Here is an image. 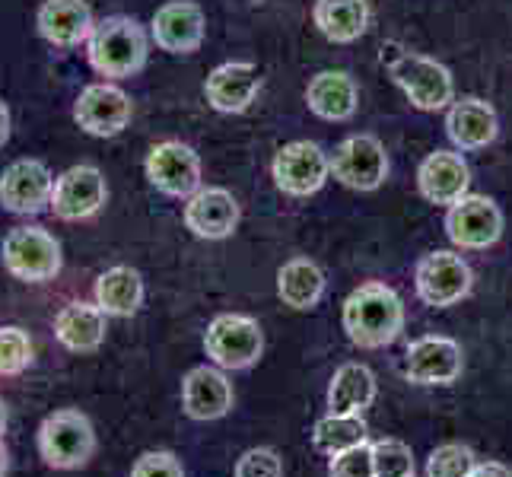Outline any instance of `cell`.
Returning <instances> with one entry per match:
<instances>
[{"instance_id": "obj_1", "label": "cell", "mask_w": 512, "mask_h": 477, "mask_svg": "<svg viewBox=\"0 0 512 477\" xmlns=\"http://www.w3.org/2000/svg\"><path fill=\"white\" fill-rule=\"evenodd\" d=\"M379 61L385 64L388 77L395 80V86L414 109L439 112L455 102V80L446 64L423 58L417 51L404 48L401 42H382Z\"/></svg>"}, {"instance_id": "obj_2", "label": "cell", "mask_w": 512, "mask_h": 477, "mask_svg": "<svg viewBox=\"0 0 512 477\" xmlns=\"http://www.w3.org/2000/svg\"><path fill=\"white\" fill-rule=\"evenodd\" d=\"M90 67L105 80H131L147 67L150 35L134 16H105L96 23L90 42H86Z\"/></svg>"}, {"instance_id": "obj_3", "label": "cell", "mask_w": 512, "mask_h": 477, "mask_svg": "<svg viewBox=\"0 0 512 477\" xmlns=\"http://www.w3.org/2000/svg\"><path fill=\"white\" fill-rule=\"evenodd\" d=\"M404 328L401 296L385 284H363L344 299V331L363 350L388 347Z\"/></svg>"}, {"instance_id": "obj_4", "label": "cell", "mask_w": 512, "mask_h": 477, "mask_svg": "<svg viewBox=\"0 0 512 477\" xmlns=\"http://www.w3.org/2000/svg\"><path fill=\"white\" fill-rule=\"evenodd\" d=\"M35 446L48 468L77 471L96 455V430L93 420L77 408H61L39 423Z\"/></svg>"}, {"instance_id": "obj_5", "label": "cell", "mask_w": 512, "mask_h": 477, "mask_svg": "<svg viewBox=\"0 0 512 477\" xmlns=\"http://www.w3.org/2000/svg\"><path fill=\"white\" fill-rule=\"evenodd\" d=\"M4 268L23 284H48L64 268L61 242L42 226H13L0 242Z\"/></svg>"}, {"instance_id": "obj_6", "label": "cell", "mask_w": 512, "mask_h": 477, "mask_svg": "<svg viewBox=\"0 0 512 477\" xmlns=\"http://www.w3.org/2000/svg\"><path fill=\"white\" fill-rule=\"evenodd\" d=\"M204 350L220 369H249L264 350L261 325L249 315L223 312L207 325Z\"/></svg>"}, {"instance_id": "obj_7", "label": "cell", "mask_w": 512, "mask_h": 477, "mask_svg": "<svg viewBox=\"0 0 512 477\" xmlns=\"http://www.w3.org/2000/svg\"><path fill=\"white\" fill-rule=\"evenodd\" d=\"M134 102L112 80H99L83 86L74 102V121L90 137H118L131 125Z\"/></svg>"}, {"instance_id": "obj_8", "label": "cell", "mask_w": 512, "mask_h": 477, "mask_svg": "<svg viewBox=\"0 0 512 477\" xmlns=\"http://www.w3.org/2000/svg\"><path fill=\"white\" fill-rule=\"evenodd\" d=\"M147 182L166 198L188 201L201 185V156L182 140H163L144 159Z\"/></svg>"}, {"instance_id": "obj_9", "label": "cell", "mask_w": 512, "mask_h": 477, "mask_svg": "<svg viewBox=\"0 0 512 477\" xmlns=\"http://www.w3.org/2000/svg\"><path fill=\"white\" fill-rule=\"evenodd\" d=\"M55 175L42 159H16L0 175V207L13 217H39L51 210Z\"/></svg>"}, {"instance_id": "obj_10", "label": "cell", "mask_w": 512, "mask_h": 477, "mask_svg": "<svg viewBox=\"0 0 512 477\" xmlns=\"http://www.w3.org/2000/svg\"><path fill=\"white\" fill-rule=\"evenodd\" d=\"M274 185L290 194V198H309V194L322 191V185L331 175V156L312 144V140H293L277 150L271 163Z\"/></svg>"}, {"instance_id": "obj_11", "label": "cell", "mask_w": 512, "mask_h": 477, "mask_svg": "<svg viewBox=\"0 0 512 477\" xmlns=\"http://www.w3.org/2000/svg\"><path fill=\"white\" fill-rule=\"evenodd\" d=\"M331 175L350 191H376L388 175V153L373 134H350L331 153Z\"/></svg>"}, {"instance_id": "obj_12", "label": "cell", "mask_w": 512, "mask_h": 477, "mask_svg": "<svg viewBox=\"0 0 512 477\" xmlns=\"http://www.w3.org/2000/svg\"><path fill=\"white\" fill-rule=\"evenodd\" d=\"M109 201V185H105L102 169L80 163L64 169L55 179V194H51V214L64 223H80L96 217Z\"/></svg>"}, {"instance_id": "obj_13", "label": "cell", "mask_w": 512, "mask_h": 477, "mask_svg": "<svg viewBox=\"0 0 512 477\" xmlns=\"http://www.w3.org/2000/svg\"><path fill=\"white\" fill-rule=\"evenodd\" d=\"M446 236L452 239V245L468 252L490 249L503 236V210L493 198H484V194H465L462 201L449 207Z\"/></svg>"}, {"instance_id": "obj_14", "label": "cell", "mask_w": 512, "mask_h": 477, "mask_svg": "<svg viewBox=\"0 0 512 477\" xmlns=\"http://www.w3.org/2000/svg\"><path fill=\"white\" fill-rule=\"evenodd\" d=\"M417 296L433 309H449L471 293V268L455 252H430L414 271Z\"/></svg>"}, {"instance_id": "obj_15", "label": "cell", "mask_w": 512, "mask_h": 477, "mask_svg": "<svg viewBox=\"0 0 512 477\" xmlns=\"http://www.w3.org/2000/svg\"><path fill=\"white\" fill-rule=\"evenodd\" d=\"M207 16L194 0H169L150 20V39L169 55H194L204 45Z\"/></svg>"}, {"instance_id": "obj_16", "label": "cell", "mask_w": 512, "mask_h": 477, "mask_svg": "<svg viewBox=\"0 0 512 477\" xmlns=\"http://www.w3.org/2000/svg\"><path fill=\"white\" fill-rule=\"evenodd\" d=\"M258 90H261V74L252 61H226L210 70V77L204 83L207 105L220 115H239L245 109H252Z\"/></svg>"}, {"instance_id": "obj_17", "label": "cell", "mask_w": 512, "mask_h": 477, "mask_svg": "<svg viewBox=\"0 0 512 477\" xmlns=\"http://www.w3.org/2000/svg\"><path fill=\"white\" fill-rule=\"evenodd\" d=\"M185 226L191 229V236L217 242L236 233L239 226V201L233 198V191L226 188H198L185 201Z\"/></svg>"}, {"instance_id": "obj_18", "label": "cell", "mask_w": 512, "mask_h": 477, "mask_svg": "<svg viewBox=\"0 0 512 477\" xmlns=\"http://www.w3.org/2000/svg\"><path fill=\"white\" fill-rule=\"evenodd\" d=\"M462 347L452 338H417L404 353V376L417 385H452L462 376Z\"/></svg>"}, {"instance_id": "obj_19", "label": "cell", "mask_w": 512, "mask_h": 477, "mask_svg": "<svg viewBox=\"0 0 512 477\" xmlns=\"http://www.w3.org/2000/svg\"><path fill=\"white\" fill-rule=\"evenodd\" d=\"M35 29L48 45L77 48L90 42L96 16L86 0H45L39 13H35Z\"/></svg>"}, {"instance_id": "obj_20", "label": "cell", "mask_w": 512, "mask_h": 477, "mask_svg": "<svg viewBox=\"0 0 512 477\" xmlns=\"http://www.w3.org/2000/svg\"><path fill=\"white\" fill-rule=\"evenodd\" d=\"M471 185V169L462 159V153L452 150H436L420 163L417 169V188L430 204L452 207L462 201Z\"/></svg>"}, {"instance_id": "obj_21", "label": "cell", "mask_w": 512, "mask_h": 477, "mask_svg": "<svg viewBox=\"0 0 512 477\" xmlns=\"http://www.w3.org/2000/svg\"><path fill=\"white\" fill-rule=\"evenodd\" d=\"M446 134L458 150H484L500 134V118L493 105L478 96L455 99L446 112Z\"/></svg>"}, {"instance_id": "obj_22", "label": "cell", "mask_w": 512, "mask_h": 477, "mask_svg": "<svg viewBox=\"0 0 512 477\" xmlns=\"http://www.w3.org/2000/svg\"><path fill=\"white\" fill-rule=\"evenodd\" d=\"M182 408L191 420H220L233 408V385L214 366H194L182 379Z\"/></svg>"}, {"instance_id": "obj_23", "label": "cell", "mask_w": 512, "mask_h": 477, "mask_svg": "<svg viewBox=\"0 0 512 477\" xmlns=\"http://www.w3.org/2000/svg\"><path fill=\"white\" fill-rule=\"evenodd\" d=\"M306 105L322 121H347L357 115L360 90L347 70H322L306 86Z\"/></svg>"}, {"instance_id": "obj_24", "label": "cell", "mask_w": 512, "mask_h": 477, "mask_svg": "<svg viewBox=\"0 0 512 477\" xmlns=\"http://www.w3.org/2000/svg\"><path fill=\"white\" fill-rule=\"evenodd\" d=\"M105 331H109V315L96 303H67L55 315V338L70 353H93L102 347Z\"/></svg>"}, {"instance_id": "obj_25", "label": "cell", "mask_w": 512, "mask_h": 477, "mask_svg": "<svg viewBox=\"0 0 512 477\" xmlns=\"http://www.w3.org/2000/svg\"><path fill=\"white\" fill-rule=\"evenodd\" d=\"M96 306L109 318H131L144 306V277L128 264H115V268L102 271L96 277Z\"/></svg>"}, {"instance_id": "obj_26", "label": "cell", "mask_w": 512, "mask_h": 477, "mask_svg": "<svg viewBox=\"0 0 512 477\" xmlns=\"http://www.w3.org/2000/svg\"><path fill=\"white\" fill-rule=\"evenodd\" d=\"M312 23L328 42L350 45L369 29V4L366 0H315Z\"/></svg>"}, {"instance_id": "obj_27", "label": "cell", "mask_w": 512, "mask_h": 477, "mask_svg": "<svg viewBox=\"0 0 512 477\" xmlns=\"http://www.w3.org/2000/svg\"><path fill=\"white\" fill-rule=\"evenodd\" d=\"M376 401V376L363 363H344L328 385L331 414H363Z\"/></svg>"}, {"instance_id": "obj_28", "label": "cell", "mask_w": 512, "mask_h": 477, "mask_svg": "<svg viewBox=\"0 0 512 477\" xmlns=\"http://www.w3.org/2000/svg\"><path fill=\"white\" fill-rule=\"evenodd\" d=\"M325 293V274L309 258H293L277 271V296L284 299V306L306 312L322 299Z\"/></svg>"}, {"instance_id": "obj_29", "label": "cell", "mask_w": 512, "mask_h": 477, "mask_svg": "<svg viewBox=\"0 0 512 477\" xmlns=\"http://www.w3.org/2000/svg\"><path fill=\"white\" fill-rule=\"evenodd\" d=\"M312 443L319 452L325 455H341L353 446H363L366 443V423L360 420V414H328L322 417L319 423H315L312 430Z\"/></svg>"}, {"instance_id": "obj_30", "label": "cell", "mask_w": 512, "mask_h": 477, "mask_svg": "<svg viewBox=\"0 0 512 477\" xmlns=\"http://www.w3.org/2000/svg\"><path fill=\"white\" fill-rule=\"evenodd\" d=\"M35 360V344L20 325H0V376H23Z\"/></svg>"}, {"instance_id": "obj_31", "label": "cell", "mask_w": 512, "mask_h": 477, "mask_svg": "<svg viewBox=\"0 0 512 477\" xmlns=\"http://www.w3.org/2000/svg\"><path fill=\"white\" fill-rule=\"evenodd\" d=\"M373 468L376 477H414L411 446L401 439H379L373 443Z\"/></svg>"}, {"instance_id": "obj_32", "label": "cell", "mask_w": 512, "mask_h": 477, "mask_svg": "<svg viewBox=\"0 0 512 477\" xmlns=\"http://www.w3.org/2000/svg\"><path fill=\"white\" fill-rule=\"evenodd\" d=\"M474 452L468 446H439L427 458V477H471Z\"/></svg>"}, {"instance_id": "obj_33", "label": "cell", "mask_w": 512, "mask_h": 477, "mask_svg": "<svg viewBox=\"0 0 512 477\" xmlns=\"http://www.w3.org/2000/svg\"><path fill=\"white\" fill-rule=\"evenodd\" d=\"M331 477H376L373 446H353L331 458Z\"/></svg>"}, {"instance_id": "obj_34", "label": "cell", "mask_w": 512, "mask_h": 477, "mask_svg": "<svg viewBox=\"0 0 512 477\" xmlns=\"http://www.w3.org/2000/svg\"><path fill=\"white\" fill-rule=\"evenodd\" d=\"M236 477H284V465L274 449H249L239 458Z\"/></svg>"}, {"instance_id": "obj_35", "label": "cell", "mask_w": 512, "mask_h": 477, "mask_svg": "<svg viewBox=\"0 0 512 477\" xmlns=\"http://www.w3.org/2000/svg\"><path fill=\"white\" fill-rule=\"evenodd\" d=\"M131 477H185V471L172 452H144L134 462Z\"/></svg>"}, {"instance_id": "obj_36", "label": "cell", "mask_w": 512, "mask_h": 477, "mask_svg": "<svg viewBox=\"0 0 512 477\" xmlns=\"http://www.w3.org/2000/svg\"><path fill=\"white\" fill-rule=\"evenodd\" d=\"M471 477H512V471L500 462H487V465H474Z\"/></svg>"}, {"instance_id": "obj_37", "label": "cell", "mask_w": 512, "mask_h": 477, "mask_svg": "<svg viewBox=\"0 0 512 477\" xmlns=\"http://www.w3.org/2000/svg\"><path fill=\"white\" fill-rule=\"evenodd\" d=\"M10 109L4 102H0V147H7V140H10Z\"/></svg>"}, {"instance_id": "obj_38", "label": "cell", "mask_w": 512, "mask_h": 477, "mask_svg": "<svg viewBox=\"0 0 512 477\" xmlns=\"http://www.w3.org/2000/svg\"><path fill=\"white\" fill-rule=\"evenodd\" d=\"M7 474H10V452L4 443H0V477H7Z\"/></svg>"}, {"instance_id": "obj_39", "label": "cell", "mask_w": 512, "mask_h": 477, "mask_svg": "<svg viewBox=\"0 0 512 477\" xmlns=\"http://www.w3.org/2000/svg\"><path fill=\"white\" fill-rule=\"evenodd\" d=\"M7 423H10V414H7V401L0 398V439H4V433H7Z\"/></svg>"}]
</instances>
